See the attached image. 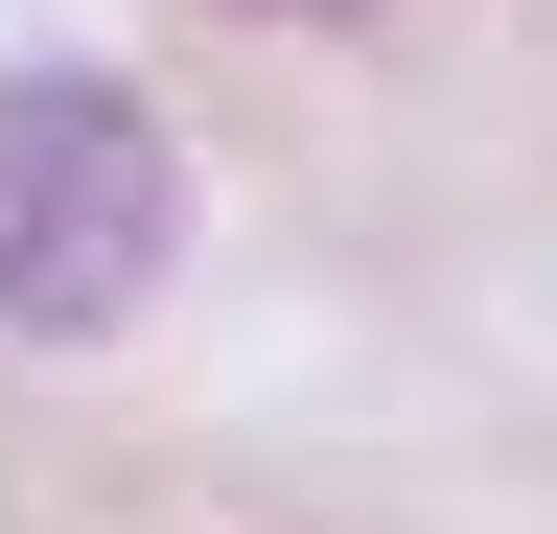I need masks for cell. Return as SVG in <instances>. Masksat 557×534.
I'll return each mask as SVG.
<instances>
[{"label":"cell","instance_id":"cell-1","mask_svg":"<svg viewBox=\"0 0 557 534\" xmlns=\"http://www.w3.org/2000/svg\"><path fill=\"white\" fill-rule=\"evenodd\" d=\"M163 233H186L163 116H139L116 71H0V325H24V349L116 325L139 280H163Z\"/></svg>","mask_w":557,"mask_h":534}]
</instances>
